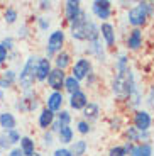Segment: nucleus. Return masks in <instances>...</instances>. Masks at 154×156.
Returning a JSON list of instances; mask_svg holds the SVG:
<instances>
[{
	"label": "nucleus",
	"mask_w": 154,
	"mask_h": 156,
	"mask_svg": "<svg viewBox=\"0 0 154 156\" xmlns=\"http://www.w3.org/2000/svg\"><path fill=\"white\" fill-rule=\"evenodd\" d=\"M71 36L76 39H93L95 41L98 37V29L93 22H88V20L83 17V14H80L76 22H73V27H71Z\"/></svg>",
	"instance_id": "f257e3e1"
},
{
	"label": "nucleus",
	"mask_w": 154,
	"mask_h": 156,
	"mask_svg": "<svg viewBox=\"0 0 154 156\" xmlns=\"http://www.w3.org/2000/svg\"><path fill=\"white\" fill-rule=\"evenodd\" d=\"M132 87H134V83H132V75H131V71H129V68L119 70L115 80H114V92H115L117 95H120V97L131 95Z\"/></svg>",
	"instance_id": "f03ea898"
},
{
	"label": "nucleus",
	"mask_w": 154,
	"mask_h": 156,
	"mask_svg": "<svg viewBox=\"0 0 154 156\" xmlns=\"http://www.w3.org/2000/svg\"><path fill=\"white\" fill-rule=\"evenodd\" d=\"M36 58H29L26 63V66H24L22 73H20V85H22L24 90H29L32 87L36 80Z\"/></svg>",
	"instance_id": "7ed1b4c3"
},
{
	"label": "nucleus",
	"mask_w": 154,
	"mask_h": 156,
	"mask_svg": "<svg viewBox=\"0 0 154 156\" xmlns=\"http://www.w3.org/2000/svg\"><path fill=\"white\" fill-rule=\"evenodd\" d=\"M147 14H149V5L139 4L137 7H134L129 12V22H131L132 26H142L147 19Z\"/></svg>",
	"instance_id": "20e7f679"
},
{
	"label": "nucleus",
	"mask_w": 154,
	"mask_h": 156,
	"mask_svg": "<svg viewBox=\"0 0 154 156\" xmlns=\"http://www.w3.org/2000/svg\"><path fill=\"white\" fill-rule=\"evenodd\" d=\"M63 41H65V34L61 31H54L47 39V55H53L58 49H61Z\"/></svg>",
	"instance_id": "39448f33"
},
{
	"label": "nucleus",
	"mask_w": 154,
	"mask_h": 156,
	"mask_svg": "<svg viewBox=\"0 0 154 156\" xmlns=\"http://www.w3.org/2000/svg\"><path fill=\"white\" fill-rule=\"evenodd\" d=\"M134 122H135V129H139V131H147L149 126H151V117L147 112L139 110L134 117Z\"/></svg>",
	"instance_id": "423d86ee"
},
{
	"label": "nucleus",
	"mask_w": 154,
	"mask_h": 156,
	"mask_svg": "<svg viewBox=\"0 0 154 156\" xmlns=\"http://www.w3.org/2000/svg\"><path fill=\"white\" fill-rule=\"evenodd\" d=\"M49 85H51V88H54V90H59L63 85H65V73H63L61 70H53L49 73Z\"/></svg>",
	"instance_id": "0eeeda50"
},
{
	"label": "nucleus",
	"mask_w": 154,
	"mask_h": 156,
	"mask_svg": "<svg viewBox=\"0 0 154 156\" xmlns=\"http://www.w3.org/2000/svg\"><path fill=\"white\" fill-rule=\"evenodd\" d=\"M88 71H90V63L86 59H80L73 66V78L75 80H81V78L86 76Z\"/></svg>",
	"instance_id": "6e6552de"
},
{
	"label": "nucleus",
	"mask_w": 154,
	"mask_h": 156,
	"mask_svg": "<svg viewBox=\"0 0 154 156\" xmlns=\"http://www.w3.org/2000/svg\"><path fill=\"white\" fill-rule=\"evenodd\" d=\"M80 4L78 2H66V17L69 22H76L80 17Z\"/></svg>",
	"instance_id": "1a4fd4ad"
},
{
	"label": "nucleus",
	"mask_w": 154,
	"mask_h": 156,
	"mask_svg": "<svg viewBox=\"0 0 154 156\" xmlns=\"http://www.w3.org/2000/svg\"><path fill=\"white\" fill-rule=\"evenodd\" d=\"M63 105V95L61 92H54V94L49 95V98H47V109L51 110V112H54V110H59Z\"/></svg>",
	"instance_id": "9d476101"
},
{
	"label": "nucleus",
	"mask_w": 154,
	"mask_h": 156,
	"mask_svg": "<svg viewBox=\"0 0 154 156\" xmlns=\"http://www.w3.org/2000/svg\"><path fill=\"white\" fill-rule=\"evenodd\" d=\"M47 73H51V66L47 59H39L37 68H36V78L37 80H44L47 78Z\"/></svg>",
	"instance_id": "9b49d317"
},
{
	"label": "nucleus",
	"mask_w": 154,
	"mask_h": 156,
	"mask_svg": "<svg viewBox=\"0 0 154 156\" xmlns=\"http://www.w3.org/2000/svg\"><path fill=\"white\" fill-rule=\"evenodd\" d=\"M71 107L73 109H83V107H86V104H88V100H86V95L83 94V92H80L78 90L76 94L71 95Z\"/></svg>",
	"instance_id": "f8f14e48"
},
{
	"label": "nucleus",
	"mask_w": 154,
	"mask_h": 156,
	"mask_svg": "<svg viewBox=\"0 0 154 156\" xmlns=\"http://www.w3.org/2000/svg\"><path fill=\"white\" fill-rule=\"evenodd\" d=\"M141 43H142V34H141L139 29H134L132 34L129 36V41H127L129 48H131V49H139V48H141Z\"/></svg>",
	"instance_id": "ddd939ff"
},
{
	"label": "nucleus",
	"mask_w": 154,
	"mask_h": 156,
	"mask_svg": "<svg viewBox=\"0 0 154 156\" xmlns=\"http://www.w3.org/2000/svg\"><path fill=\"white\" fill-rule=\"evenodd\" d=\"M0 124H2V127H4L5 131H9V133H10L12 129L16 127V119H14V115H12V114L5 112V114H2V115H0Z\"/></svg>",
	"instance_id": "4468645a"
},
{
	"label": "nucleus",
	"mask_w": 154,
	"mask_h": 156,
	"mask_svg": "<svg viewBox=\"0 0 154 156\" xmlns=\"http://www.w3.org/2000/svg\"><path fill=\"white\" fill-rule=\"evenodd\" d=\"M102 34H103V37H105L108 46H112L114 41H115V34H114V27H112L110 24H103V26H102Z\"/></svg>",
	"instance_id": "2eb2a0df"
},
{
	"label": "nucleus",
	"mask_w": 154,
	"mask_h": 156,
	"mask_svg": "<svg viewBox=\"0 0 154 156\" xmlns=\"http://www.w3.org/2000/svg\"><path fill=\"white\" fill-rule=\"evenodd\" d=\"M20 144H22V154L26 156H32L34 154V141H31L29 137H22L20 139Z\"/></svg>",
	"instance_id": "dca6fc26"
},
{
	"label": "nucleus",
	"mask_w": 154,
	"mask_h": 156,
	"mask_svg": "<svg viewBox=\"0 0 154 156\" xmlns=\"http://www.w3.org/2000/svg\"><path fill=\"white\" fill-rule=\"evenodd\" d=\"M151 153H152V149L149 144H141L131 149V156H151Z\"/></svg>",
	"instance_id": "f3484780"
},
{
	"label": "nucleus",
	"mask_w": 154,
	"mask_h": 156,
	"mask_svg": "<svg viewBox=\"0 0 154 156\" xmlns=\"http://www.w3.org/2000/svg\"><path fill=\"white\" fill-rule=\"evenodd\" d=\"M54 119V114L51 112L49 109H44L43 114H41V117H39V124H41V127H47V126L53 122Z\"/></svg>",
	"instance_id": "a211bd4d"
},
{
	"label": "nucleus",
	"mask_w": 154,
	"mask_h": 156,
	"mask_svg": "<svg viewBox=\"0 0 154 156\" xmlns=\"http://www.w3.org/2000/svg\"><path fill=\"white\" fill-rule=\"evenodd\" d=\"M65 87H66V90H68L69 94L73 95V94H76V92H78L80 83H78V80H75L73 76H69V78H66V80H65Z\"/></svg>",
	"instance_id": "6ab92c4d"
},
{
	"label": "nucleus",
	"mask_w": 154,
	"mask_h": 156,
	"mask_svg": "<svg viewBox=\"0 0 154 156\" xmlns=\"http://www.w3.org/2000/svg\"><path fill=\"white\" fill-rule=\"evenodd\" d=\"M85 149H86V143H85V141H76L69 153L75 154V156H81V154H85Z\"/></svg>",
	"instance_id": "aec40b11"
},
{
	"label": "nucleus",
	"mask_w": 154,
	"mask_h": 156,
	"mask_svg": "<svg viewBox=\"0 0 154 156\" xmlns=\"http://www.w3.org/2000/svg\"><path fill=\"white\" fill-rule=\"evenodd\" d=\"M59 139H61V143H71V139H73V131L68 126L61 127L59 129Z\"/></svg>",
	"instance_id": "412c9836"
},
{
	"label": "nucleus",
	"mask_w": 154,
	"mask_h": 156,
	"mask_svg": "<svg viewBox=\"0 0 154 156\" xmlns=\"http://www.w3.org/2000/svg\"><path fill=\"white\" fill-rule=\"evenodd\" d=\"M85 117L90 119V121L96 119V117H98V107H96L95 104H88V105L85 107Z\"/></svg>",
	"instance_id": "4be33fe9"
},
{
	"label": "nucleus",
	"mask_w": 154,
	"mask_h": 156,
	"mask_svg": "<svg viewBox=\"0 0 154 156\" xmlns=\"http://www.w3.org/2000/svg\"><path fill=\"white\" fill-rule=\"evenodd\" d=\"M56 65H58V70H65L66 66L69 65V56L66 55V53H61V55L56 58Z\"/></svg>",
	"instance_id": "5701e85b"
},
{
	"label": "nucleus",
	"mask_w": 154,
	"mask_h": 156,
	"mask_svg": "<svg viewBox=\"0 0 154 156\" xmlns=\"http://www.w3.org/2000/svg\"><path fill=\"white\" fill-rule=\"evenodd\" d=\"M12 82H14V71H5L4 78L0 80V85H2V88H7V87H10Z\"/></svg>",
	"instance_id": "b1692460"
},
{
	"label": "nucleus",
	"mask_w": 154,
	"mask_h": 156,
	"mask_svg": "<svg viewBox=\"0 0 154 156\" xmlns=\"http://www.w3.org/2000/svg\"><path fill=\"white\" fill-rule=\"evenodd\" d=\"M69 121H71V115H69L68 112H61V114H59V117H58V126H59V129H61V127H66V126L69 124Z\"/></svg>",
	"instance_id": "393cba45"
},
{
	"label": "nucleus",
	"mask_w": 154,
	"mask_h": 156,
	"mask_svg": "<svg viewBox=\"0 0 154 156\" xmlns=\"http://www.w3.org/2000/svg\"><path fill=\"white\" fill-rule=\"evenodd\" d=\"M93 10H95V14L100 17V19H108V16H110V9H102V7L93 5Z\"/></svg>",
	"instance_id": "a878e982"
},
{
	"label": "nucleus",
	"mask_w": 154,
	"mask_h": 156,
	"mask_svg": "<svg viewBox=\"0 0 154 156\" xmlns=\"http://www.w3.org/2000/svg\"><path fill=\"white\" fill-rule=\"evenodd\" d=\"M16 19H17V12L14 10V9H9V10L5 12V20H7L9 24H12V22H16Z\"/></svg>",
	"instance_id": "bb28decb"
},
{
	"label": "nucleus",
	"mask_w": 154,
	"mask_h": 156,
	"mask_svg": "<svg viewBox=\"0 0 154 156\" xmlns=\"http://www.w3.org/2000/svg\"><path fill=\"white\" fill-rule=\"evenodd\" d=\"M125 154H127L125 148H120V146H117V148H112V149H110V156H125Z\"/></svg>",
	"instance_id": "cd10ccee"
},
{
	"label": "nucleus",
	"mask_w": 154,
	"mask_h": 156,
	"mask_svg": "<svg viewBox=\"0 0 154 156\" xmlns=\"http://www.w3.org/2000/svg\"><path fill=\"white\" fill-rule=\"evenodd\" d=\"M78 131H80L81 134H86L90 131V127H88V124H86V122H80V124H78Z\"/></svg>",
	"instance_id": "c85d7f7f"
},
{
	"label": "nucleus",
	"mask_w": 154,
	"mask_h": 156,
	"mask_svg": "<svg viewBox=\"0 0 154 156\" xmlns=\"http://www.w3.org/2000/svg\"><path fill=\"white\" fill-rule=\"evenodd\" d=\"M9 139H10V143H17V141H19V134H17L16 131H10V133H9Z\"/></svg>",
	"instance_id": "c756f323"
},
{
	"label": "nucleus",
	"mask_w": 154,
	"mask_h": 156,
	"mask_svg": "<svg viewBox=\"0 0 154 156\" xmlns=\"http://www.w3.org/2000/svg\"><path fill=\"white\" fill-rule=\"evenodd\" d=\"M5 58H7V49H5L2 44H0V63H4Z\"/></svg>",
	"instance_id": "7c9ffc66"
},
{
	"label": "nucleus",
	"mask_w": 154,
	"mask_h": 156,
	"mask_svg": "<svg viewBox=\"0 0 154 156\" xmlns=\"http://www.w3.org/2000/svg\"><path fill=\"white\" fill-rule=\"evenodd\" d=\"M54 156H73L68 149H58V151L54 153Z\"/></svg>",
	"instance_id": "2f4dec72"
},
{
	"label": "nucleus",
	"mask_w": 154,
	"mask_h": 156,
	"mask_svg": "<svg viewBox=\"0 0 154 156\" xmlns=\"http://www.w3.org/2000/svg\"><path fill=\"white\" fill-rule=\"evenodd\" d=\"M93 5H96V7H102V9H110V2H95Z\"/></svg>",
	"instance_id": "473e14b6"
},
{
	"label": "nucleus",
	"mask_w": 154,
	"mask_h": 156,
	"mask_svg": "<svg viewBox=\"0 0 154 156\" xmlns=\"http://www.w3.org/2000/svg\"><path fill=\"white\" fill-rule=\"evenodd\" d=\"M127 136L131 137V139H134V141H135V139H137V137H139V136H137V133H135L134 129H129V133H127Z\"/></svg>",
	"instance_id": "72a5a7b5"
},
{
	"label": "nucleus",
	"mask_w": 154,
	"mask_h": 156,
	"mask_svg": "<svg viewBox=\"0 0 154 156\" xmlns=\"http://www.w3.org/2000/svg\"><path fill=\"white\" fill-rule=\"evenodd\" d=\"M2 46H4L5 49H7V48H12V39H5V41H4V44H2Z\"/></svg>",
	"instance_id": "f704fd0d"
},
{
	"label": "nucleus",
	"mask_w": 154,
	"mask_h": 156,
	"mask_svg": "<svg viewBox=\"0 0 154 156\" xmlns=\"http://www.w3.org/2000/svg\"><path fill=\"white\" fill-rule=\"evenodd\" d=\"M10 156H22V151H20V149H12Z\"/></svg>",
	"instance_id": "c9c22d12"
},
{
	"label": "nucleus",
	"mask_w": 154,
	"mask_h": 156,
	"mask_svg": "<svg viewBox=\"0 0 154 156\" xmlns=\"http://www.w3.org/2000/svg\"><path fill=\"white\" fill-rule=\"evenodd\" d=\"M51 143H53V141H51V134H47V136H44V144H47V146H49Z\"/></svg>",
	"instance_id": "e433bc0d"
},
{
	"label": "nucleus",
	"mask_w": 154,
	"mask_h": 156,
	"mask_svg": "<svg viewBox=\"0 0 154 156\" xmlns=\"http://www.w3.org/2000/svg\"><path fill=\"white\" fill-rule=\"evenodd\" d=\"M41 7H43V9H47V7H49V4H47V2H43V4H41Z\"/></svg>",
	"instance_id": "4c0bfd02"
},
{
	"label": "nucleus",
	"mask_w": 154,
	"mask_h": 156,
	"mask_svg": "<svg viewBox=\"0 0 154 156\" xmlns=\"http://www.w3.org/2000/svg\"><path fill=\"white\" fill-rule=\"evenodd\" d=\"M32 156H39V154H36V153H34V154H32Z\"/></svg>",
	"instance_id": "58836bf2"
},
{
	"label": "nucleus",
	"mask_w": 154,
	"mask_h": 156,
	"mask_svg": "<svg viewBox=\"0 0 154 156\" xmlns=\"http://www.w3.org/2000/svg\"><path fill=\"white\" fill-rule=\"evenodd\" d=\"M152 5H154V4H152Z\"/></svg>",
	"instance_id": "ea45409f"
}]
</instances>
